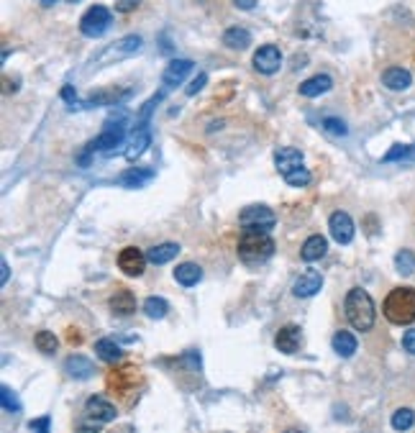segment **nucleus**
<instances>
[{
  "mask_svg": "<svg viewBox=\"0 0 415 433\" xmlns=\"http://www.w3.org/2000/svg\"><path fill=\"white\" fill-rule=\"evenodd\" d=\"M100 428H103L100 421H87V423L77 425V433H100Z\"/></svg>",
  "mask_w": 415,
  "mask_h": 433,
  "instance_id": "nucleus-39",
  "label": "nucleus"
},
{
  "mask_svg": "<svg viewBox=\"0 0 415 433\" xmlns=\"http://www.w3.org/2000/svg\"><path fill=\"white\" fill-rule=\"evenodd\" d=\"M42 3H46V6H49V3H54V0H42Z\"/></svg>",
  "mask_w": 415,
  "mask_h": 433,
  "instance_id": "nucleus-48",
  "label": "nucleus"
},
{
  "mask_svg": "<svg viewBox=\"0 0 415 433\" xmlns=\"http://www.w3.org/2000/svg\"><path fill=\"white\" fill-rule=\"evenodd\" d=\"M236 249L244 264H264L274 254V241L267 231H244L238 236Z\"/></svg>",
  "mask_w": 415,
  "mask_h": 433,
  "instance_id": "nucleus-1",
  "label": "nucleus"
},
{
  "mask_svg": "<svg viewBox=\"0 0 415 433\" xmlns=\"http://www.w3.org/2000/svg\"><path fill=\"white\" fill-rule=\"evenodd\" d=\"M410 159H415V144L410 146Z\"/></svg>",
  "mask_w": 415,
  "mask_h": 433,
  "instance_id": "nucleus-47",
  "label": "nucleus"
},
{
  "mask_svg": "<svg viewBox=\"0 0 415 433\" xmlns=\"http://www.w3.org/2000/svg\"><path fill=\"white\" fill-rule=\"evenodd\" d=\"M177 254H179V244H175V241H164V244H157V247L149 249V251H146V259H149L152 264H167Z\"/></svg>",
  "mask_w": 415,
  "mask_h": 433,
  "instance_id": "nucleus-22",
  "label": "nucleus"
},
{
  "mask_svg": "<svg viewBox=\"0 0 415 433\" xmlns=\"http://www.w3.org/2000/svg\"><path fill=\"white\" fill-rule=\"evenodd\" d=\"M374 303L372 297H369V292L362 288H354L348 290L346 295V321L354 326L356 331H369L374 326Z\"/></svg>",
  "mask_w": 415,
  "mask_h": 433,
  "instance_id": "nucleus-3",
  "label": "nucleus"
},
{
  "mask_svg": "<svg viewBox=\"0 0 415 433\" xmlns=\"http://www.w3.org/2000/svg\"><path fill=\"white\" fill-rule=\"evenodd\" d=\"M144 313L152 318V321H159L164 315L170 313V306H167V300L164 297H149L144 303Z\"/></svg>",
  "mask_w": 415,
  "mask_h": 433,
  "instance_id": "nucleus-30",
  "label": "nucleus"
},
{
  "mask_svg": "<svg viewBox=\"0 0 415 433\" xmlns=\"http://www.w3.org/2000/svg\"><path fill=\"white\" fill-rule=\"evenodd\" d=\"M0 400H3V408L8 410V413H18V410H21L18 395L16 392H10V387H3V390H0Z\"/></svg>",
  "mask_w": 415,
  "mask_h": 433,
  "instance_id": "nucleus-35",
  "label": "nucleus"
},
{
  "mask_svg": "<svg viewBox=\"0 0 415 433\" xmlns=\"http://www.w3.org/2000/svg\"><path fill=\"white\" fill-rule=\"evenodd\" d=\"M405 157H410V146H405V144H395L390 149V152L385 154L382 159L385 161H398V159H405Z\"/></svg>",
  "mask_w": 415,
  "mask_h": 433,
  "instance_id": "nucleus-36",
  "label": "nucleus"
},
{
  "mask_svg": "<svg viewBox=\"0 0 415 433\" xmlns=\"http://www.w3.org/2000/svg\"><path fill=\"white\" fill-rule=\"evenodd\" d=\"M146 254H141L136 247H126L123 251L118 254V267L121 272L128 274V277H139V274H144L146 269Z\"/></svg>",
  "mask_w": 415,
  "mask_h": 433,
  "instance_id": "nucleus-9",
  "label": "nucleus"
},
{
  "mask_svg": "<svg viewBox=\"0 0 415 433\" xmlns=\"http://www.w3.org/2000/svg\"><path fill=\"white\" fill-rule=\"evenodd\" d=\"M123 139H126L123 121H118V123H116V121H108L105 131H103L95 141H90L87 149H90V152H113V149H118V146L123 144Z\"/></svg>",
  "mask_w": 415,
  "mask_h": 433,
  "instance_id": "nucleus-7",
  "label": "nucleus"
},
{
  "mask_svg": "<svg viewBox=\"0 0 415 433\" xmlns=\"http://www.w3.org/2000/svg\"><path fill=\"white\" fill-rule=\"evenodd\" d=\"M223 44L233 51H244L251 44V34L246 31L244 26H231V28H226V34H223Z\"/></svg>",
  "mask_w": 415,
  "mask_h": 433,
  "instance_id": "nucleus-20",
  "label": "nucleus"
},
{
  "mask_svg": "<svg viewBox=\"0 0 415 433\" xmlns=\"http://www.w3.org/2000/svg\"><path fill=\"white\" fill-rule=\"evenodd\" d=\"M110 310L116 315H131L136 310V297L128 290H118L116 295L110 297Z\"/></svg>",
  "mask_w": 415,
  "mask_h": 433,
  "instance_id": "nucleus-27",
  "label": "nucleus"
},
{
  "mask_svg": "<svg viewBox=\"0 0 415 433\" xmlns=\"http://www.w3.org/2000/svg\"><path fill=\"white\" fill-rule=\"evenodd\" d=\"M141 36H136V34H131V36H123V39H118L116 44H110L108 49L103 51L105 54V62H110V60H121V57H131V54H136V51L141 49Z\"/></svg>",
  "mask_w": 415,
  "mask_h": 433,
  "instance_id": "nucleus-12",
  "label": "nucleus"
},
{
  "mask_svg": "<svg viewBox=\"0 0 415 433\" xmlns=\"http://www.w3.org/2000/svg\"><path fill=\"white\" fill-rule=\"evenodd\" d=\"M64 369H67V374L75 377V380H90L95 374L93 362H87L85 357H69L67 362H64Z\"/></svg>",
  "mask_w": 415,
  "mask_h": 433,
  "instance_id": "nucleus-24",
  "label": "nucleus"
},
{
  "mask_svg": "<svg viewBox=\"0 0 415 433\" xmlns=\"http://www.w3.org/2000/svg\"><path fill=\"white\" fill-rule=\"evenodd\" d=\"M395 269H398L403 277L413 274L415 272V254H413V251H407V249L398 251V256H395Z\"/></svg>",
  "mask_w": 415,
  "mask_h": 433,
  "instance_id": "nucleus-32",
  "label": "nucleus"
},
{
  "mask_svg": "<svg viewBox=\"0 0 415 433\" xmlns=\"http://www.w3.org/2000/svg\"><path fill=\"white\" fill-rule=\"evenodd\" d=\"M300 341H303L300 328H297V326H285V328H280L277 336H274V346H277V351H282V354H295L297 348H300Z\"/></svg>",
  "mask_w": 415,
  "mask_h": 433,
  "instance_id": "nucleus-13",
  "label": "nucleus"
},
{
  "mask_svg": "<svg viewBox=\"0 0 415 433\" xmlns=\"http://www.w3.org/2000/svg\"><path fill=\"white\" fill-rule=\"evenodd\" d=\"M175 280H177L182 288H195L197 282L203 280V269H200L195 262H185L175 269Z\"/></svg>",
  "mask_w": 415,
  "mask_h": 433,
  "instance_id": "nucleus-21",
  "label": "nucleus"
},
{
  "mask_svg": "<svg viewBox=\"0 0 415 433\" xmlns=\"http://www.w3.org/2000/svg\"><path fill=\"white\" fill-rule=\"evenodd\" d=\"M238 223L244 226V231H270L274 229L277 218H274L272 208H267V205H249V208L241 211Z\"/></svg>",
  "mask_w": 415,
  "mask_h": 433,
  "instance_id": "nucleus-5",
  "label": "nucleus"
},
{
  "mask_svg": "<svg viewBox=\"0 0 415 433\" xmlns=\"http://www.w3.org/2000/svg\"><path fill=\"white\" fill-rule=\"evenodd\" d=\"M128 93L131 90H103V93H93V98H90V105H113V103H121L126 100Z\"/></svg>",
  "mask_w": 415,
  "mask_h": 433,
  "instance_id": "nucleus-28",
  "label": "nucleus"
},
{
  "mask_svg": "<svg viewBox=\"0 0 415 433\" xmlns=\"http://www.w3.org/2000/svg\"><path fill=\"white\" fill-rule=\"evenodd\" d=\"M95 354L100 357V362H105V364H118L121 359H123V351H121V346L116 344V341L110 339H100L98 344H95Z\"/></svg>",
  "mask_w": 415,
  "mask_h": 433,
  "instance_id": "nucleus-25",
  "label": "nucleus"
},
{
  "mask_svg": "<svg viewBox=\"0 0 415 433\" xmlns=\"http://www.w3.org/2000/svg\"><path fill=\"white\" fill-rule=\"evenodd\" d=\"M193 67H195V64H193L190 60H179V57L177 60H170V64H167L164 72H161V82H164L167 87L182 85V82H185V77L193 72Z\"/></svg>",
  "mask_w": 415,
  "mask_h": 433,
  "instance_id": "nucleus-10",
  "label": "nucleus"
},
{
  "mask_svg": "<svg viewBox=\"0 0 415 433\" xmlns=\"http://www.w3.org/2000/svg\"><path fill=\"white\" fill-rule=\"evenodd\" d=\"M139 3H141V0H116V10H118V13H131V10H136Z\"/></svg>",
  "mask_w": 415,
  "mask_h": 433,
  "instance_id": "nucleus-40",
  "label": "nucleus"
},
{
  "mask_svg": "<svg viewBox=\"0 0 415 433\" xmlns=\"http://www.w3.org/2000/svg\"><path fill=\"white\" fill-rule=\"evenodd\" d=\"M321 126L326 134H330V136H346V123L341 118H336V116H328V118H323L321 121Z\"/></svg>",
  "mask_w": 415,
  "mask_h": 433,
  "instance_id": "nucleus-33",
  "label": "nucleus"
},
{
  "mask_svg": "<svg viewBox=\"0 0 415 433\" xmlns=\"http://www.w3.org/2000/svg\"><path fill=\"white\" fill-rule=\"evenodd\" d=\"M382 85L390 90H407L413 85V75L403 67H387L382 72Z\"/></svg>",
  "mask_w": 415,
  "mask_h": 433,
  "instance_id": "nucleus-16",
  "label": "nucleus"
},
{
  "mask_svg": "<svg viewBox=\"0 0 415 433\" xmlns=\"http://www.w3.org/2000/svg\"><path fill=\"white\" fill-rule=\"evenodd\" d=\"M62 98H64V100L67 103H72L77 98V93H75V87H69V85H64L62 87Z\"/></svg>",
  "mask_w": 415,
  "mask_h": 433,
  "instance_id": "nucleus-44",
  "label": "nucleus"
},
{
  "mask_svg": "<svg viewBox=\"0 0 415 433\" xmlns=\"http://www.w3.org/2000/svg\"><path fill=\"white\" fill-rule=\"evenodd\" d=\"M274 167L280 170V175L288 177L290 172H295L303 167V152L295 149V146H285V149H277L274 154Z\"/></svg>",
  "mask_w": 415,
  "mask_h": 433,
  "instance_id": "nucleus-11",
  "label": "nucleus"
},
{
  "mask_svg": "<svg viewBox=\"0 0 415 433\" xmlns=\"http://www.w3.org/2000/svg\"><path fill=\"white\" fill-rule=\"evenodd\" d=\"M10 280V269H8V262H0V285H6Z\"/></svg>",
  "mask_w": 415,
  "mask_h": 433,
  "instance_id": "nucleus-43",
  "label": "nucleus"
},
{
  "mask_svg": "<svg viewBox=\"0 0 415 433\" xmlns=\"http://www.w3.org/2000/svg\"><path fill=\"white\" fill-rule=\"evenodd\" d=\"M49 418H36V421H31V433H49Z\"/></svg>",
  "mask_w": 415,
  "mask_h": 433,
  "instance_id": "nucleus-38",
  "label": "nucleus"
},
{
  "mask_svg": "<svg viewBox=\"0 0 415 433\" xmlns=\"http://www.w3.org/2000/svg\"><path fill=\"white\" fill-rule=\"evenodd\" d=\"M238 8H244V10H251L256 8V0H233Z\"/></svg>",
  "mask_w": 415,
  "mask_h": 433,
  "instance_id": "nucleus-45",
  "label": "nucleus"
},
{
  "mask_svg": "<svg viewBox=\"0 0 415 433\" xmlns=\"http://www.w3.org/2000/svg\"><path fill=\"white\" fill-rule=\"evenodd\" d=\"M152 144V131L149 128H134V136H131V141H128L126 146V159L128 161H136L141 154L146 152V146Z\"/></svg>",
  "mask_w": 415,
  "mask_h": 433,
  "instance_id": "nucleus-17",
  "label": "nucleus"
},
{
  "mask_svg": "<svg viewBox=\"0 0 415 433\" xmlns=\"http://www.w3.org/2000/svg\"><path fill=\"white\" fill-rule=\"evenodd\" d=\"M113 24V13H110L105 6H93V8L85 10V16L80 21V31L87 36V39H98L110 28Z\"/></svg>",
  "mask_w": 415,
  "mask_h": 433,
  "instance_id": "nucleus-4",
  "label": "nucleus"
},
{
  "mask_svg": "<svg viewBox=\"0 0 415 433\" xmlns=\"http://www.w3.org/2000/svg\"><path fill=\"white\" fill-rule=\"evenodd\" d=\"M285 182H288L290 187H308L310 182H313V175H310L306 167H300V170L290 172L288 177H285Z\"/></svg>",
  "mask_w": 415,
  "mask_h": 433,
  "instance_id": "nucleus-34",
  "label": "nucleus"
},
{
  "mask_svg": "<svg viewBox=\"0 0 415 433\" xmlns=\"http://www.w3.org/2000/svg\"><path fill=\"white\" fill-rule=\"evenodd\" d=\"M385 318L395 326H410L415 323V290L395 288L385 297Z\"/></svg>",
  "mask_w": 415,
  "mask_h": 433,
  "instance_id": "nucleus-2",
  "label": "nucleus"
},
{
  "mask_svg": "<svg viewBox=\"0 0 415 433\" xmlns=\"http://www.w3.org/2000/svg\"><path fill=\"white\" fill-rule=\"evenodd\" d=\"M328 229H330V236L336 238L339 244H351V238H354V221H351V215L344 211H336L330 213L328 218Z\"/></svg>",
  "mask_w": 415,
  "mask_h": 433,
  "instance_id": "nucleus-8",
  "label": "nucleus"
},
{
  "mask_svg": "<svg viewBox=\"0 0 415 433\" xmlns=\"http://www.w3.org/2000/svg\"><path fill=\"white\" fill-rule=\"evenodd\" d=\"M285 433H306V431H300V428H288Z\"/></svg>",
  "mask_w": 415,
  "mask_h": 433,
  "instance_id": "nucleus-46",
  "label": "nucleus"
},
{
  "mask_svg": "<svg viewBox=\"0 0 415 433\" xmlns=\"http://www.w3.org/2000/svg\"><path fill=\"white\" fill-rule=\"evenodd\" d=\"M205 82H208V75H205V72H197L195 80H193V82L185 87V95H190V98H193V95H197L205 87Z\"/></svg>",
  "mask_w": 415,
  "mask_h": 433,
  "instance_id": "nucleus-37",
  "label": "nucleus"
},
{
  "mask_svg": "<svg viewBox=\"0 0 415 433\" xmlns=\"http://www.w3.org/2000/svg\"><path fill=\"white\" fill-rule=\"evenodd\" d=\"M356 336L351 331H339L336 336H333V351L339 354L341 359H348L356 354Z\"/></svg>",
  "mask_w": 415,
  "mask_h": 433,
  "instance_id": "nucleus-26",
  "label": "nucleus"
},
{
  "mask_svg": "<svg viewBox=\"0 0 415 433\" xmlns=\"http://www.w3.org/2000/svg\"><path fill=\"white\" fill-rule=\"evenodd\" d=\"M326 251H328V238L323 236V233H313V236L303 244L300 256H303L306 262H318V259L326 256Z\"/></svg>",
  "mask_w": 415,
  "mask_h": 433,
  "instance_id": "nucleus-18",
  "label": "nucleus"
},
{
  "mask_svg": "<svg viewBox=\"0 0 415 433\" xmlns=\"http://www.w3.org/2000/svg\"><path fill=\"white\" fill-rule=\"evenodd\" d=\"M85 413L93 418V421L108 423V421H113V418H116V405H113V403H108L105 398H90L85 403Z\"/></svg>",
  "mask_w": 415,
  "mask_h": 433,
  "instance_id": "nucleus-14",
  "label": "nucleus"
},
{
  "mask_svg": "<svg viewBox=\"0 0 415 433\" xmlns=\"http://www.w3.org/2000/svg\"><path fill=\"white\" fill-rule=\"evenodd\" d=\"M413 423H415V413L410 408H400L392 413V428H395V431H400V433L410 431Z\"/></svg>",
  "mask_w": 415,
  "mask_h": 433,
  "instance_id": "nucleus-31",
  "label": "nucleus"
},
{
  "mask_svg": "<svg viewBox=\"0 0 415 433\" xmlns=\"http://www.w3.org/2000/svg\"><path fill=\"white\" fill-rule=\"evenodd\" d=\"M403 348H405L407 354H413L415 357V328H410V331L403 336Z\"/></svg>",
  "mask_w": 415,
  "mask_h": 433,
  "instance_id": "nucleus-41",
  "label": "nucleus"
},
{
  "mask_svg": "<svg viewBox=\"0 0 415 433\" xmlns=\"http://www.w3.org/2000/svg\"><path fill=\"white\" fill-rule=\"evenodd\" d=\"M152 177H154V170H149V167H136V170L123 172L118 177V182L123 187H144L152 182Z\"/></svg>",
  "mask_w": 415,
  "mask_h": 433,
  "instance_id": "nucleus-23",
  "label": "nucleus"
},
{
  "mask_svg": "<svg viewBox=\"0 0 415 433\" xmlns=\"http://www.w3.org/2000/svg\"><path fill=\"white\" fill-rule=\"evenodd\" d=\"M323 288V277L318 272H306L300 274L295 280V285H292V292H295V297H313L315 292H321Z\"/></svg>",
  "mask_w": 415,
  "mask_h": 433,
  "instance_id": "nucleus-15",
  "label": "nucleus"
},
{
  "mask_svg": "<svg viewBox=\"0 0 415 433\" xmlns=\"http://www.w3.org/2000/svg\"><path fill=\"white\" fill-rule=\"evenodd\" d=\"M330 87H333L330 75H313V77H308L306 82H300V95H306V98H318V95L328 93Z\"/></svg>",
  "mask_w": 415,
  "mask_h": 433,
  "instance_id": "nucleus-19",
  "label": "nucleus"
},
{
  "mask_svg": "<svg viewBox=\"0 0 415 433\" xmlns=\"http://www.w3.org/2000/svg\"><path fill=\"white\" fill-rule=\"evenodd\" d=\"M185 359H187V366H190V369H200V354L190 351V354H185Z\"/></svg>",
  "mask_w": 415,
  "mask_h": 433,
  "instance_id": "nucleus-42",
  "label": "nucleus"
},
{
  "mask_svg": "<svg viewBox=\"0 0 415 433\" xmlns=\"http://www.w3.org/2000/svg\"><path fill=\"white\" fill-rule=\"evenodd\" d=\"M34 341H36V348H39L42 354H46V357H54L57 348H60V339H57L51 331H39Z\"/></svg>",
  "mask_w": 415,
  "mask_h": 433,
  "instance_id": "nucleus-29",
  "label": "nucleus"
},
{
  "mask_svg": "<svg viewBox=\"0 0 415 433\" xmlns=\"http://www.w3.org/2000/svg\"><path fill=\"white\" fill-rule=\"evenodd\" d=\"M251 64H254L256 72L264 77L277 75L282 67L280 46H274V44H264V46H259V49L254 51V57H251Z\"/></svg>",
  "mask_w": 415,
  "mask_h": 433,
  "instance_id": "nucleus-6",
  "label": "nucleus"
}]
</instances>
